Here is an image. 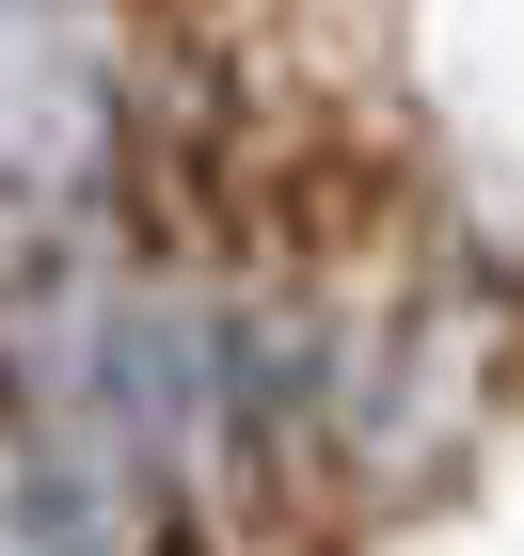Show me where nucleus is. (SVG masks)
Wrapping results in <instances>:
<instances>
[{
  "mask_svg": "<svg viewBox=\"0 0 524 556\" xmlns=\"http://www.w3.org/2000/svg\"><path fill=\"white\" fill-rule=\"evenodd\" d=\"M112 128V80H95V33L64 0H0V191H48L80 175Z\"/></svg>",
  "mask_w": 524,
  "mask_h": 556,
  "instance_id": "f257e3e1",
  "label": "nucleus"
}]
</instances>
